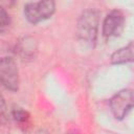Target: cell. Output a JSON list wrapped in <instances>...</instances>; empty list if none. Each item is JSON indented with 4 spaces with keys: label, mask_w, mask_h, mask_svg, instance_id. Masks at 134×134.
Returning <instances> with one entry per match:
<instances>
[{
    "label": "cell",
    "mask_w": 134,
    "mask_h": 134,
    "mask_svg": "<svg viewBox=\"0 0 134 134\" xmlns=\"http://www.w3.org/2000/svg\"><path fill=\"white\" fill-rule=\"evenodd\" d=\"M99 24V13L96 9H85L79 17L76 25L77 38L88 46H94Z\"/></svg>",
    "instance_id": "cell-1"
},
{
    "label": "cell",
    "mask_w": 134,
    "mask_h": 134,
    "mask_svg": "<svg viewBox=\"0 0 134 134\" xmlns=\"http://www.w3.org/2000/svg\"><path fill=\"white\" fill-rule=\"evenodd\" d=\"M24 17L31 24L49 19L55 12V3L51 0L27 2L24 5Z\"/></svg>",
    "instance_id": "cell-2"
},
{
    "label": "cell",
    "mask_w": 134,
    "mask_h": 134,
    "mask_svg": "<svg viewBox=\"0 0 134 134\" xmlns=\"http://www.w3.org/2000/svg\"><path fill=\"white\" fill-rule=\"evenodd\" d=\"M109 106L116 119H124L134 108V90L130 88L119 90L110 98Z\"/></svg>",
    "instance_id": "cell-3"
},
{
    "label": "cell",
    "mask_w": 134,
    "mask_h": 134,
    "mask_svg": "<svg viewBox=\"0 0 134 134\" xmlns=\"http://www.w3.org/2000/svg\"><path fill=\"white\" fill-rule=\"evenodd\" d=\"M0 79L3 87L16 92L19 89V70L16 61L12 57H3L0 61Z\"/></svg>",
    "instance_id": "cell-4"
},
{
    "label": "cell",
    "mask_w": 134,
    "mask_h": 134,
    "mask_svg": "<svg viewBox=\"0 0 134 134\" xmlns=\"http://www.w3.org/2000/svg\"><path fill=\"white\" fill-rule=\"evenodd\" d=\"M125 16L120 10H111L103 22V35L106 38L118 37L125 28Z\"/></svg>",
    "instance_id": "cell-5"
},
{
    "label": "cell",
    "mask_w": 134,
    "mask_h": 134,
    "mask_svg": "<svg viewBox=\"0 0 134 134\" xmlns=\"http://www.w3.org/2000/svg\"><path fill=\"white\" fill-rule=\"evenodd\" d=\"M16 50L22 59L31 60L35 58L37 50H38L37 42L34 38H30V37L22 38L18 42V44L16 46Z\"/></svg>",
    "instance_id": "cell-6"
},
{
    "label": "cell",
    "mask_w": 134,
    "mask_h": 134,
    "mask_svg": "<svg viewBox=\"0 0 134 134\" xmlns=\"http://www.w3.org/2000/svg\"><path fill=\"white\" fill-rule=\"evenodd\" d=\"M110 62L112 64H125L134 62V42H131L128 45L115 50L110 57Z\"/></svg>",
    "instance_id": "cell-7"
},
{
    "label": "cell",
    "mask_w": 134,
    "mask_h": 134,
    "mask_svg": "<svg viewBox=\"0 0 134 134\" xmlns=\"http://www.w3.org/2000/svg\"><path fill=\"white\" fill-rule=\"evenodd\" d=\"M14 119L20 125H27L29 120V114L22 108H15L12 112Z\"/></svg>",
    "instance_id": "cell-8"
},
{
    "label": "cell",
    "mask_w": 134,
    "mask_h": 134,
    "mask_svg": "<svg viewBox=\"0 0 134 134\" xmlns=\"http://www.w3.org/2000/svg\"><path fill=\"white\" fill-rule=\"evenodd\" d=\"M10 25V17L4 7H0V31L3 34Z\"/></svg>",
    "instance_id": "cell-9"
}]
</instances>
